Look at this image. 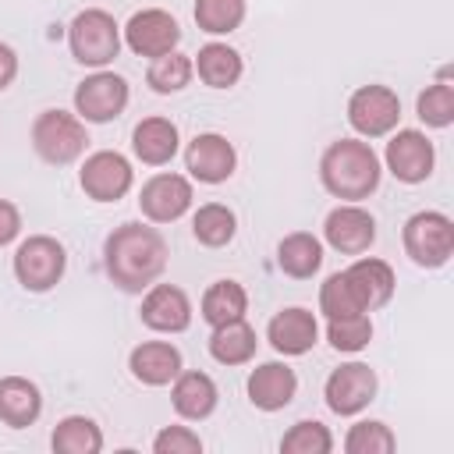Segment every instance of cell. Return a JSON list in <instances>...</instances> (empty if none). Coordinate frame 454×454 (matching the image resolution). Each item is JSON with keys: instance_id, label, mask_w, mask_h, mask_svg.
Instances as JSON below:
<instances>
[{"instance_id": "10", "label": "cell", "mask_w": 454, "mask_h": 454, "mask_svg": "<svg viewBox=\"0 0 454 454\" xmlns=\"http://www.w3.org/2000/svg\"><path fill=\"white\" fill-rule=\"evenodd\" d=\"M376 372L365 365V362H344L337 365L326 383H323V401L333 415H358L362 408H369V401L376 397Z\"/></svg>"}, {"instance_id": "30", "label": "cell", "mask_w": 454, "mask_h": 454, "mask_svg": "<svg viewBox=\"0 0 454 454\" xmlns=\"http://www.w3.org/2000/svg\"><path fill=\"white\" fill-rule=\"evenodd\" d=\"M415 114L426 128H447L454 121V85H450V74L443 71L433 85H426L415 99Z\"/></svg>"}, {"instance_id": "23", "label": "cell", "mask_w": 454, "mask_h": 454, "mask_svg": "<svg viewBox=\"0 0 454 454\" xmlns=\"http://www.w3.org/2000/svg\"><path fill=\"white\" fill-rule=\"evenodd\" d=\"M43 415V394L25 376L0 380V422L11 429H25Z\"/></svg>"}, {"instance_id": "24", "label": "cell", "mask_w": 454, "mask_h": 454, "mask_svg": "<svg viewBox=\"0 0 454 454\" xmlns=\"http://www.w3.org/2000/svg\"><path fill=\"white\" fill-rule=\"evenodd\" d=\"M192 67H195V74H199L209 89H231V85H238V78H241V71H245V60H241V53H238L234 46H227V43H206V46L195 53Z\"/></svg>"}, {"instance_id": "27", "label": "cell", "mask_w": 454, "mask_h": 454, "mask_svg": "<svg viewBox=\"0 0 454 454\" xmlns=\"http://www.w3.org/2000/svg\"><path fill=\"white\" fill-rule=\"evenodd\" d=\"M199 312H202V319L209 326H220V323H231V319H245L248 294H245V287L238 280H216V284L206 287Z\"/></svg>"}, {"instance_id": "12", "label": "cell", "mask_w": 454, "mask_h": 454, "mask_svg": "<svg viewBox=\"0 0 454 454\" xmlns=\"http://www.w3.org/2000/svg\"><path fill=\"white\" fill-rule=\"evenodd\" d=\"M383 160H387V170L401 184H422L433 174L436 149L426 138V131H419V128H397V135L387 142Z\"/></svg>"}, {"instance_id": "3", "label": "cell", "mask_w": 454, "mask_h": 454, "mask_svg": "<svg viewBox=\"0 0 454 454\" xmlns=\"http://www.w3.org/2000/svg\"><path fill=\"white\" fill-rule=\"evenodd\" d=\"M121 25L114 21L110 11L103 7H85L71 18L67 25V46H71V57L85 67H106L117 53H121Z\"/></svg>"}, {"instance_id": "34", "label": "cell", "mask_w": 454, "mask_h": 454, "mask_svg": "<svg viewBox=\"0 0 454 454\" xmlns=\"http://www.w3.org/2000/svg\"><path fill=\"white\" fill-rule=\"evenodd\" d=\"M280 450L284 454H330L333 450V433L316 419H301L280 436Z\"/></svg>"}, {"instance_id": "35", "label": "cell", "mask_w": 454, "mask_h": 454, "mask_svg": "<svg viewBox=\"0 0 454 454\" xmlns=\"http://www.w3.org/2000/svg\"><path fill=\"white\" fill-rule=\"evenodd\" d=\"M397 447V436L390 433L387 422L380 419H365V422H355L344 436V450L348 454H390Z\"/></svg>"}, {"instance_id": "25", "label": "cell", "mask_w": 454, "mask_h": 454, "mask_svg": "<svg viewBox=\"0 0 454 454\" xmlns=\"http://www.w3.org/2000/svg\"><path fill=\"white\" fill-rule=\"evenodd\" d=\"M255 348H259V337H255V330L245 319L220 323L209 333V355L220 365H245V362L255 358Z\"/></svg>"}, {"instance_id": "6", "label": "cell", "mask_w": 454, "mask_h": 454, "mask_svg": "<svg viewBox=\"0 0 454 454\" xmlns=\"http://www.w3.org/2000/svg\"><path fill=\"white\" fill-rule=\"evenodd\" d=\"M64 270H67V252H64V245H60L57 238H50V234H32V238H25V241L18 245V252H14V277H18V284H21L25 291H32V294L53 291V287L60 284Z\"/></svg>"}, {"instance_id": "11", "label": "cell", "mask_w": 454, "mask_h": 454, "mask_svg": "<svg viewBox=\"0 0 454 454\" xmlns=\"http://www.w3.org/2000/svg\"><path fill=\"white\" fill-rule=\"evenodd\" d=\"M121 32H124V43H128L131 53L153 57V60L163 57V53H170V50H177V43H181L177 18L170 11H160V7L135 11Z\"/></svg>"}, {"instance_id": "13", "label": "cell", "mask_w": 454, "mask_h": 454, "mask_svg": "<svg viewBox=\"0 0 454 454\" xmlns=\"http://www.w3.org/2000/svg\"><path fill=\"white\" fill-rule=\"evenodd\" d=\"M192 181L181 174H153L138 192V209L149 223H174L192 209Z\"/></svg>"}, {"instance_id": "7", "label": "cell", "mask_w": 454, "mask_h": 454, "mask_svg": "<svg viewBox=\"0 0 454 454\" xmlns=\"http://www.w3.org/2000/svg\"><path fill=\"white\" fill-rule=\"evenodd\" d=\"M401 121V99L390 85H358L348 99V124L362 138H383Z\"/></svg>"}, {"instance_id": "2", "label": "cell", "mask_w": 454, "mask_h": 454, "mask_svg": "<svg viewBox=\"0 0 454 454\" xmlns=\"http://www.w3.org/2000/svg\"><path fill=\"white\" fill-rule=\"evenodd\" d=\"M380 177H383L380 156L362 138H337L319 156V181L333 199L344 202L369 199L380 188Z\"/></svg>"}, {"instance_id": "17", "label": "cell", "mask_w": 454, "mask_h": 454, "mask_svg": "<svg viewBox=\"0 0 454 454\" xmlns=\"http://www.w3.org/2000/svg\"><path fill=\"white\" fill-rule=\"evenodd\" d=\"M248 401L259 408V411H280L294 401L298 394V376L287 362H262L248 372Z\"/></svg>"}, {"instance_id": "8", "label": "cell", "mask_w": 454, "mask_h": 454, "mask_svg": "<svg viewBox=\"0 0 454 454\" xmlns=\"http://www.w3.org/2000/svg\"><path fill=\"white\" fill-rule=\"evenodd\" d=\"M128 96H131L128 82L121 74L99 67V71H92L89 78L78 82V89H74V114L82 121H89V124H106V121L124 114Z\"/></svg>"}, {"instance_id": "18", "label": "cell", "mask_w": 454, "mask_h": 454, "mask_svg": "<svg viewBox=\"0 0 454 454\" xmlns=\"http://www.w3.org/2000/svg\"><path fill=\"white\" fill-rule=\"evenodd\" d=\"M266 340L273 344L277 355H305V351H312L316 340H319V323H316V316H312L309 309L291 305V309H280V312L270 319Z\"/></svg>"}, {"instance_id": "20", "label": "cell", "mask_w": 454, "mask_h": 454, "mask_svg": "<svg viewBox=\"0 0 454 454\" xmlns=\"http://www.w3.org/2000/svg\"><path fill=\"white\" fill-rule=\"evenodd\" d=\"M128 369L145 387H167L184 369V362H181V351L170 340H142L138 348H131Z\"/></svg>"}, {"instance_id": "22", "label": "cell", "mask_w": 454, "mask_h": 454, "mask_svg": "<svg viewBox=\"0 0 454 454\" xmlns=\"http://www.w3.org/2000/svg\"><path fill=\"white\" fill-rule=\"evenodd\" d=\"M177 142H181V135H177V124L170 117H142L131 131V149L149 167L170 163L177 156Z\"/></svg>"}, {"instance_id": "39", "label": "cell", "mask_w": 454, "mask_h": 454, "mask_svg": "<svg viewBox=\"0 0 454 454\" xmlns=\"http://www.w3.org/2000/svg\"><path fill=\"white\" fill-rule=\"evenodd\" d=\"M14 74H18V53L7 43H0V92L14 82Z\"/></svg>"}, {"instance_id": "9", "label": "cell", "mask_w": 454, "mask_h": 454, "mask_svg": "<svg viewBox=\"0 0 454 454\" xmlns=\"http://www.w3.org/2000/svg\"><path fill=\"white\" fill-rule=\"evenodd\" d=\"M78 184L96 202H117L131 192L135 170H131L128 156H121L117 149H99V153L85 156V163L78 170Z\"/></svg>"}, {"instance_id": "37", "label": "cell", "mask_w": 454, "mask_h": 454, "mask_svg": "<svg viewBox=\"0 0 454 454\" xmlns=\"http://www.w3.org/2000/svg\"><path fill=\"white\" fill-rule=\"evenodd\" d=\"M153 450L156 454H199L202 450V440L188 426H163L153 436Z\"/></svg>"}, {"instance_id": "36", "label": "cell", "mask_w": 454, "mask_h": 454, "mask_svg": "<svg viewBox=\"0 0 454 454\" xmlns=\"http://www.w3.org/2000/svg\"><path fill=\"white\" fill-rule=\"evenodd\" d=\"M319 312H323L326 319L362 312V305H358V298H355V291H351V284H348L344 270L330 273V277L319 284Z\"/></svg>"}, {"instance_id": "28", "label": "cell", "mask_w": 454, "mask_h": 454, "mask_svg": "<svg viewBox=\"0 0 454 454\" xmlns=\"http://www.w3.org/2000/svg\"><path fill=\"white\" fill-rule=\"evenodd\" d=\"M50 447L57 454H99L103 450V433L89 415H67L53 426Z\"/></svg>"}, {"instance_id": "4", "label": "cell", "mask_w": 454, "mask_h": 454, "mask_svg": "<svg viewBox=\"0 0 454 454\" xmlns=\"http://www.w3.org/2000/svg\"><path fill=\"white\" fill-rule=\"evenodd\" d=\"M89 145V131L85 121L78 114L67 110H43L32 121V149L39 153V160L53 163V167H67L74 163Z\"/></svg>"}, {"instance_id": "32", "label": "cell", "mask_w": 454, "mask_h": 454, "mask_svg": "<svg viewBox=\"0 0 454 454\" xmlns=\"http://www.w3.org/2000/svg\"><path fill=\"white\" fill-rule=\"evenodd\" d=\"M195 25L209 35H227L245 21V0H195Z\"/></svg>"}, {"instance_id": "26", "label": "cell", "mask_w": 454, "mask_h": 454, "mask_svg": "<svg viewBox=\"0 0 454 454\" xmlns=\"http://www.w3.org/2000/svg\"><path fill=\"white\" fill-rule=\"evenodd\" d=\"M277 266L294 277V280H309L312 273H319L323 266V241L309 231H294L277 245Z\"/></svg>"}, {"instance_id": "14", "label": "cell", "mask_w": 454, "mask_h": 454, "mask_svg": "<svg viewBox=\"0 0 454 454\" xmlns=\"http://www.w3.org/2000/svg\"><path fill=\"white\" fill-rule=\"evenodd\" d=\"M323 241L340 255H362L376 241V220L358 202H344L326 213L323 220Z\"/></svg>"}, {"instance_id": "15", "label": "cell", "mask_w": 454, "mask_h": 454, "mask_svg": "<svg viewBox=\"0 0 454 454\" xmlns=\"http://www.w3.org/2000/svg\"><path fill=\"white\" fill-rule=\"evenodd\" d=\"M234 167H238V153H234V145H231L223 135H216V131L195 135V138L188 142V149H184V170H188L195 181H202V184H223V181L234 174Z\"/></svg>"}, {"instance_id": "5", "label": "cell", "mask_w": 454, "mask_h": 454, "mask_svg": "<svg viewBox=\"0 0 454 454\" xmlns=\"http://www.w3.org/2000/svg\"><path fill=\"white\" fill-rule=\"evenodd\" d=\"M401 241H404V255L415 266H422V270L447 266V259L454 255V220L436 209L411 213L404 220Z\"/></svg>"}, {"instance_id": "33", "label": "cell", "mask_w": 454, "mask_h": 454, "mask_svg": "<svg viewBox=\"0 0 454 454\" xmlns=\"http://www.w3.org/2000/svg\"><path fill=\"white\" fill-rule=\"evenodd\" d=\"M326 340H330L333 351H348V355H355V351L369 348V340H372V319H369L365 312H355V316H333V319L326 323Z\"/></svg>"}, {"instance_id": "1", "label": "cell", "mask_w": 454, "mask_h": 454, "mask_svg": "<svg viewBox=\"0 0 454 454\" xmlns=\"http://www.w3.org/2000/svg\"><path fill=\"white\" fill-rule=\"evenodd\" d=\"M167 241L156 227L145 223H121L103 241V270L121 291H145L167 270Z\"/></svg>"}, {"instance_id": "16", "label": "cell", "mask_w": 454, "mask_h": 454, "mask_svg": "<svg viewBox=\"0 0 454 454\" xmlns=\"http://www.w3.org/2000/svg\"><path fill=\"white\" fill-rule=\"evenodd\" d=\"M138 316L156 333H184L192 326V301L174 284H153V287H145Z\"/></svg>"}, {"instance_id": "38", "label": "cell", "mask_w": 454, "mask_h": 454, "mask_svg": "<svg viewBox=\"0 0 454 454\" xmlns=\"http://www.w3.org/2000/svg\"><path fill=\"white\" fill-rule=\"evenodd\" d=\"M18 234H21V213H18V206H14V202L0 199V248H4V245H11Z\"/></svg>"}, {"instance_id": "31", "label": "cell", "mask_w": 454, "mask_h": 454, "mask_svg": "<svg viewBox=\"0 0 454 454\" xmlns=\"http://www.w3.org/2000/svg\"><path fill=\"white\" fill-rule=\"evenodd\" d=\"M192 74H195L192 57H184V53L170 50V53H163V57H156V60L149 64L145 82H149V89H153V92L170 96V92H181V89L192 82Z\"/></svg>"}, {"instance_id": "19", "label": "cell", "mask_w": 454, "mask_h": 454, "mask_svg": "<svg viewBox=\"0 0 454 454\" xmlns=\"http://www.w3.org/2000/svg\"><path fill=\"white\" fill-rule=\"evenodd\" d=\"M216 401H220L216 383H213L206 372H199V369H181V372L170 380V404H174V411H177L181 419H188V422L209 419V415L216 411Z\"/></svg>"}, {"instance_id": "29", "label": "cell", "mask_w": 454, "mask_h": 454, "mask_svg": "<svg viewBox=\"0 0 454 454\" xmlns=\"http://www.w3.org/2000/svg\"><path fill=\"white\" fill-rule=\"evenodd\" d=\"M234 231H238V216H234V209L223 206V202H206V206H199L195 216H192V234H195V241L206 245V248H223V245L234 238Z\"/></svg>"}, {"instance_id": "21", "label": "cell", "mask_w": 454, "mask_h": 454, "mask_svg": "<svg viewBox=\"0 0 454 454\" xmlns=\"http://www.w3.org/2000/svg\"><path fill=\"white\" fill-rule=\"evenodd\" d=\"M344 277H348V284H351V291H355L362 312H372V309L387 305V301L394 298V287H397L390 262L372 259V255H369V259H355V262L344 270Z\"/></svg>"}]
</instances>
